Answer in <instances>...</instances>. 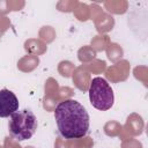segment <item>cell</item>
I'll list each match as a JSON object with an SVG mask.
<instances>
[{"label":"cell","mask_w":148,"mask_h":148,"mask_svg":"<svg viewBox=\"0 0 148 148\" xmlns=\"http://www.w3.org/2000/svg\"><path fill=\"white\" fill-rule=\"evenodd\" d=\"M88 92L89 101L95 109L99 111H106L112 108L114 102L113 90L104 77H94L90 82Z\"/></svg>","instance_id":"obj_3"},{"label":"cell","mask_w":148,"mask_h":148,"mask_svg":"<svg viewBox=\"0 0 148 148\" xmlns=\"http://www.w3.org/2000/svg\"><path fill=\"white\" fill-rule=\"evenodd\" d=\"M54 119L59 134L67 140L83 138L89 130L90 119L86 108L75 99H65L56 106Z\"/></svg>","instance_id":"obj_1"},{"label":"cell","mask_w":148,"mask_h":148,"mask_svg":"<svg viewBox=\"0 0 148 148\" xmlns=\"http://www.w3.org/2000/svg\"><path fill=\"white\" fill-rule=\"evenodd\" d=\"M18 99L9 89L0 90V118H9L18 110Z\"/></svg>","instance_id":"obj_4"},{"label":"cell","mask_w":148,"mask_h":148,"mask_svg":"<svg viewBox=\"0 0 148 148\" xmlns=\"http://www.w3.org/2000/svg\"><path fill=\"white\" fill-rule=\"evenodd\" d=\"M38 121L35 113L29 109L17 110L8 120V132L17 141L30 139L37 131Z\"/></svg>","instance_id":"obj_2"}]
</instances>
